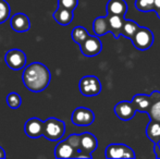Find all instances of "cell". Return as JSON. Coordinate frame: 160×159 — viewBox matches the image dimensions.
<instances>
[{
	"label": "cell",
	"mask_w": 160,
	"mask_h": 159,
	"mask_svg": "<svg viewBox=\"0 0 160 159\" xmlns=\"http://www.w3.org/2000/svg\"><path fill=\"white\" fill-rule=\"evenodd\" d=\"M7 105H8L11 109L20 108L22 105L21 96L18 93H15V92H12V93L8 94V95H7Z\"/></svg>",
	"instance_id": "obj_23"
},
{
	"label": "cell",
	"mask_w": 160,
	"mask_h": 159,
	"mask_svg": "<svg viewBox=\"0 0 160 159\" xmlns=\"http://www.w3.org/2000/svg\"><path fill=\"white\" fill-rule=\"evenodd\" d=\"M78 87H80V92L82 93V95L86 97H93L101 92L100 81L94 75H86L82 77L78 83Z\"/></svg>",
	"instance_id": "obj_3"
},
{
	"label": "cell",
	"mask_w": 160,
	"mask_h": 159,
	"mask_svg": "<svg viewBox=\"0 0 160 159\" xmlns=\"http://www.w3.org/2000/svg\"><path fill=\"white\" fill-rule=\"evenodd\" d=\"M81 51L84 56L86 57H95L99 55L102 49V44H101L100 39L96 36H91L89 35L86 39L83 42L80 44Z\"/></svg>",
	"instance_id": "obj_8"
},
{
	"label": "cell",
	"mask_w": 160,
	"mask_h": 159,
	"mask_svg": "<svg viewBox=\"0 0 160 159\" xmlns=\"http://www.w3.org/2000/svg\"><path fill=\"white\" fill-rule=\"evenodd\" d=\"M135 7L142 12H148L154 9V0H136Z\"/></svg>",
	"instance_id": "obj_25"
},
{
	"label": "cell",
	"mask_w": 160,
	"mask_h": 159,
	"mask_svg": "<svg viewBox=\"0 0 160 159\" xmlns=\"http://www.w3.org/2000/svg\"><path fill=\"white\" fill-rule=\"evenodd\" d=\"M108 22H109V25L111 27V31H121L122 25L124 23V19H123V15H117V14H108Z\"/></svg>",
	"instance_id": "obj_21"
},
{
	"label": "cell",
	"mask_w": 160,
	"mask_h": 159,
	"mask_svg": "<svg viewBox=\"0 0 160 159\" xmlns=\"http://www.w3.org/2000/svg\"><path fill=\"white\" fill-rule=\"evenodd\" d=\"M78 0H58V6L73 11L78 7Z\"/></svg>",
	"instance_id": "obj_27"
},
{
	"label": "cell",
	"mask_w": 160,
	"mask_h": 159,
	"mask_svg": "<svg viewBox=\"0 0 160 159\" xmlns=\"http://www.w3.org/2000/svg\"><path fill=\"white\" fill-rule=\"evenodd\" d=\"M147 136L150 141L157 144L160 141V122L152 121L148 124L147 127Z\"/></svg>",
	"instance_id": "obj_19"
},
{
	"label": "cell",
	"mask_w": 160,
	"mask_h": 159,
	"mask_svg": "<svg viewBox=\"0 0 160 159\" xmlns=\"http://www.w3.org/2000/svg\"><path fill=\"white\" fill-rule=\"evenodd\" d=\"M11 8L6 0H0V24L4 23L10 17Z\"/></svg>",
	"instance_id": "obj_24"
},
{
	"label": "cell",
	"mask_w": 160,
	"mask_h": 159,
	"mask_svg": "<svg viewBox=\"0 0 160 159\" xmlns=\"http://www.w3.org/2000/svg\"><path fill=\"white\" fill-rule=\"evenodd\" d=\"M6 152H4V149L2 148L1 146H0V159H3V158H6Z\"/></svg>",
	"instance_id": "obj_28"
},
{
	"label": "cell",
	"mask_w": 160,
	"mask_h": 159,
	"mask_svg": "<svg viewBox=\"0 0 160 159\" xmlns=\"http://www.w3.org/2000/svg\"><path fill=\"white\" fill-rule=\"evenodd\" d=\"M65 123L57 118H48L44 122L42 136L49 141H59L64 135Z\"/></svg>",
	"instance_id": "obj_2"
},
{
	"label": "cell",
	"mask_w": 160,
	"mask_h": 159,
	"mask_svg": "<svg viewBox=\"0 0 160 159\" xmlns=\"http://www.w3.org/2000/svg\"><path fill=\"white\" fill-rule=\"evenodd\" d=\"M44 121L38 118H31L24 124V132L31 138H38L42 136Z\"/></svg>",
	"instance_id": "obj_11"
},
{
	"label": "cell",
	"mask_w": 160,
	"mask_h": 159,
	"mask_svg": "<svg viewBox=\"0 0 160 159\" xmlns=\"http://www.w3.org/2000/svg\"><path fill=\"white\" fill-rule=\"evenodd\" d=\"M154 7L157 9H160V0H154Z\"/></svg>",
	"instance_id": "obj_29"
},
{
	"label": "cell",
	"mask_w": 160,
	"mask_h": 159,
	"mask_svg": "<svg viewBox=\"0 0 160 159\" xmlns=\"http://www.w3.org/2000/svg\"><path fill=\"white\" fill-rule=\"evenodd\" d=\"M107 158H134L135 154L127 145L123 144H110L106 148Z\"/></svg>",
	"instance_id": "obj_9"
},
{
	"label": "cell",
	"mask_w": 160,
	"mask_h": 159,
	"mask_svg": "<svg viewBox=\"0 0 160 159\" xmlns=\"http://www.w3.org/2000/svg\"><path fill=\"white\" fill-rule=\"evenodd\" d=\"M67 141L69 142V144L78 152V154L81 153L80 152V134H71V135L67 138Z\"/></svg>",
	"instance_id": "obj_26"
},
{
	"label": "cell",
	"mask_w": 160,
	"mask_h": 159,
	"mask_svg": "<svg viewBox=\"0 0 160 159\" xmlns=\"http://www.w3.org/2000/svg\"><path fill=\"white\" fill-rule=\"evenodd\" d=\"M108 14L124 15L128 11V6L124 0H109L107 4Z\"/></svg>",
	"instance_id": "obj_16"
},
{
	"label": "cell",
	"mask_w": 160,
	"mask_h": 159,
	"mask_svg": "<svg viewBox=\"0 0 160 159\" xmlns=\"http://www.w3.org/2000/svg\"><path fill=\"white\" fill-rule=\"evenodd\" d=\"M72 123L76 127H88L93 124L95 120V115L88 108L85 107H78L73 111L71 117Z\"/></svg>",
	"instance_id": "obj_7"
},
{
	"label": "cell",
	"mask_w": 160,
	"mask_h": 159,
	"mask_svg": "<svg viewBox=\"0 0 160 159\" xmlns=\"http://www.w3.org/2000/svg\"><path fill=\"white\" fill-rule=\"evenodd\" d=\"M138 28H139V26L137 25L135 22L127 20V21H124V23H123L121 31H122V34L124 35V36L128 37V38H132L133 35L136 33V31L138 30Z\"/></svg>",
	"instance_id": "obj_22"
},
{
	"label": "cell",
	"mask_w": 160,
	"mask_h": 159,
	"mask_svg": "<svg viewBox=\"0 0 160 159\" xmlns=\"http://www.w3.org/2000/svg\"><path fill=\"white\" fill-rule=\"evenodd\" d=\"M52 17L60 25H69L73 21V11L58 6L57 10L52 13Z\"/></svg>",
	"instance_id": "obj_14"
},
{
	"label": "cell",
	"mask_w": 160,
	"mask_h": 159,
	"mask_svg": "<svg viewBox=\"0 0 160 159\" xmlns=\"http://www.w3.org/2000/svg\"><path fill=\"white\" fill-rule=\"evenodd\" d=\"M22 81L28 91L33 93H40L50 83V71L45 64L40 62H33L28 67H24Z\"/></svg>",
	"instance_id": "obj_1"
},
{
	"label": "cell",
	"mask_w": 160,
	"mask_h": 159,
	"mask_svg": "<svg viewBox=\"0 0 160 159\" xmlns=\"http://www.w3.org/2000/svg\"><path fill=\"white\" fill-rule=\"evenodd\" d=\"M148 112L152 121L160 122V93L154 92L150 96V106Z\"/></svg>",
	"instance_id": "obj_15"
},
{
	"label": "cell",
	"mask_w": 160,
	"mask_h": 159,
	"mask_svg": "<svg viewBox=\"0 0 160 159\" xmlns=\"http://www.w3.org/2000/svg\"><path fill=\"white\" fill-rule=\"evenodd\" d=\"M131 39L133 40L135 48L139 50H147L154 42V34L148 28L139 27Z\"/></svg>",
	"instance_id": "obj_6"
},
{
	"label": "cell",
	"mask_w": 160,
	"mask_h": 159,
	"mask_svg": "<svg viewBox=\"0 0 160 159\" xmlns=\"http://www.w3.org/2000/svg\"><path fill=\"white\" fill-rule=\"evenodd\" d=\"M89 36L88 32L86 31V28L83 26H75L72 31V39L80 45L81 42H83L87 37Z\"/></svg>",
	"instance_id": "obj_20"
},
{
	"label": "cell",
	"mask_w": 160,
	"mask_h": 159,
	"mask_svg": "<svg viewBox=\"0 0 160 159\" xmlns=\"http://www.w3.org/2000/svg\"><path fill=\"white\" fill-rule=\"evenodd\" d=\"M114 112L117 117L121 120H131L135 115V107L132 102H121L116 105L114 107Z\"/></svg>",
	"instance_id": "obj_12"
},
{
	"label": "cell",
	"mask_w": 160,
	"mask_h": 159,
	"mask_svg": "<svg viewBox=\"0 0 160 159\" xmlns=\"http://www.w3.org/2000/svg\"><path fill=\"white\" fill-rule=\"evenodd\" d=\"M93 28H94V33L96 34V36H102V35L107 34L108 32L111 31V27H110V25H109L107 17H97L95 21H94Z\"/></svg>",
	"instance_id": "obj_17"
},
{
	"label": "cell",
	"mask_w": 160,
	"mask_h": 159,
	"mask_svg": "<svg viewBox=\"0 0 160 159\" xmlns=\"http://www.w3.org/2000/svg\"><path fill=\"white\" fill-rule=\"evenodd\" d=\"M10 25L14 32L24 33L30 31L31 21L30 17L24 13H15L10 19Z\"/></svg>",
	"instance_id": "obj_10"
},
{
	"label": "cell",
	"mask_w": 160,
	"mask_h": 159,
	"mask_svg": "<svg viewBox=\"0 0 160 159\" xmlns=\"http://www.w3.org/2000/svg\"><path fill=\"white\" fill-rule=\"evenodd\" d=\"M7 66L13 71H19L26 66V56L21 49H10L4 56Z\"/></svg>",
	"instance_id": "obj_5"
},
{
	"label": "cell",
	"mask_w": 160,
	"mask_h": 159,
	"mask_svg": "<svg viewBox=\"0 0 160 159\" xmlns=\"http://www.w3.org/2000/svg\"><path fill=\"white\" fill-rule=\"evenodd\" d=\"M97 138L89 132L80 134V152L78 158H91V154L97 148Z\"/></svg>",
	"instance_id": "obj_4"
},
{
	"label": "cell",
	"mask_w": 160,
	"mask_h": 159,
	"mask_svg": "<svg viewBox=\"0 0 160 159\" xmlns=\"http://www.w3.org/2000/svg\"><path fill=\"white\" fill-rule=\"evenodd\" d=\"M55 156L56 158H78V152L64 140L56 146Z\"/></svg>",
	"instance_id": "obj_13"
},
{
	"label": "cell",
	"mask_w": 160,
	"mask_h": 159,
	"mask_svg": "<svg viewBox=\"0 0 160 159\" xmlns=\"http://www.w3.org/2000/svg\"><path fill=\"white\" fill-rule=\"evenodd\" d=\"M157 12H158V15H159V17H160V9H159L158 11H157Z\"/></svg>",
	"instance_id": "obj_30"
},
{
	"label": "cell",
	"mask_w": 160,
	"mask_h": 159,
	"mask_svg": "<svg viewBox=\"0 0 160 159\" xmlns=\"http://www.w3.org/2000/svg\"><path fill=\"white\" fill-rule=\"evenodd\" d=\"M132 104L134 105L135 110H139V111H146L148 110L150 106V97L145 95H136L133 98Z\"/></svg>",
	"instance_id": "obj_18"
}]
</instances>
